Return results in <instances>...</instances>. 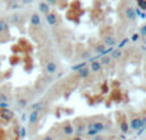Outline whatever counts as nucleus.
I'll return each instance as SVG.
<instances>
[{
  "label": "nucleus",
  "mask_w": 146,
  "mask_h": 140,
  "mask_svg": "<svg viewBox=\"0 0 146 140\" xmlns=\"http://www.w3.org/2000/svg\"><path fill=\"white\" fill-rule=\"evenodd\" d=\"M140 35H141V36H146V26H142V27L140 28Z\"/></svg>",
  "instance_id": "nucleus-24"
},
{
  "label": "nucleus",
  "mask_w": 146,
  "mask_h": 140,
  "mask_svg": "<svg viewBox=\"0 0 146 140\" xmlns=\"http://www.w3.org/2000/svg\"><path fill=\"white\" fill-rule=\"evenodd\" d=\"M21 126L10 108L0 107V140H21Z\"/></svg>",
  "instance_id": "nucleus-1"
},
{
  "label": "nucleus",
  "mask_w": 146,
  "mask_h": 140,
  "mask_svg": "<svg viewBox=\"0 0 146 140\" xmlns=\"http://www.w3.org/2000/svg\"><path fill=\"white\" fill-rule=\"evenodd\" d=\"M101 68H103V65L100 64V61H94V63H91V71L98 73L101 70Z\"/></svg>",
  "instance_id": "nucleus-14"
},
{
  "label": "nucleus",
  "mask_w": 146,
  "mask_h": 140,
  "mask_svg": "<svg viewBox=\"0 0 146 140\" xmlns=\"http://www.w3.org/2000/svg\"><path fill=\"white\" fill-rule=\"evenodd\" d=\"M121 130L123 131V133H127V131H128V125H127L126 121H122V124H121Z\"/></svg>",
  "instance_id": "nucleus-21"
},
{
  "label": "nucleus",
  "mask_w": 146,
  "mask_h": 140,
  "mask_svg": "<svg viewBox=\"0 0 146 140\" xmlns=\"http://www.w3.org/2000/svg\"><path fill=\"white\" fill-rule=\"evenodd\" d=\"M45 70L48 74H54V73H56V70H58V66H56V64L54 63V61H49L45 66Z\"/></svg>",
  "instance_id": "nucleus-7"
},
{
  "label": "nucleus",
  "mask_w": 146,
  "mask_h": 140,
  "mask_svg": "<svg viewBox=\"0 0 146 140\" xmlns=\"http://www.w3.org/2000/svg\"><path fill=\"white\" fill-rule=\"evenodd\" d=\"M122 55H123V52H122V50L121 48H114L113 50V52L110 54V59H114V60H118V59H121L122 58Z\"/></svg>",
  "instance_id": "nucleus-12"
},
{
  "label": "nucleus",
  "mask_w": 146,
  "mask_h": 140,
  "mask_svg": "<svg viewBox=\"0 0 146 140\" xmlns=\"http://www.w3.org/2000/svg\"><path fill=\"white\" fill-rule=\"evenodd\" d=\"M30 23H31V26L32 27H38V26L41 24V18H40V15L38 14H36V13H33L32 15H31V18H30Z\"/></svg>",
  "instance_id": "nucleus-6"
},
{
  "label": "nucleus",
  "mask_w": 146,
  "mask_h": 140,
  "mask_svg": "<svg viewBox=\"0 0 146 140\" xmlns=\"http://www.w3.org/2000/svg\"><path fill=\"white\" fill-rule=\"evenodd\" d=\"M90 73H91V70L85 66V68H82V69L78 70L77 74H78V77H80V78H83V79H85V78H88V77H90Z\"/></svg>",
  "instance_id": "nucleus-10"
},
{
  "label": "nucleus",
  "mask_w": 146,
  "mask_h": 140,
  "mask_svg": "<svg viewBox=\"0 0 146 140\" xmlns=\"http://www.w3.org/2000/svg\"><path fill=\"white\" fill-rule=\"evenodd\" d=\"M115 43H117V40L113 37V36H106V37L104 38V45L105 46H109V47H110V46H114Z\"/></svg>",
  "instance_id": "nucleus-11"
},
{
  "label": "nucleus",
  "mask_w": 146,
  "mask_h": 140,
  "mask_svg": "<svg viewBox=\"0 0 146 140\" xmlns=\"http://www.w3.org/2000/svg\"><path fill=\"white\" fill-rule=\"evenodd\" d=\"M44 140H55L53 138V136H45V138H44Z\"/></svg>",
  "instance_id": "nucleus-29"
},
{
  "label": "nucleus",
  "mask_w": 146,
  "mask_h": 140,
  "mask_svg": "<svg viewBox=\"0 0 146 140\" xmlns=\"http://www.w3.org/2000/svg\"><path fill=\"white\" fill-rule=\"evenodd\" d=\"M110 61H111V59H110V56H103V59H101V61H100V64L101 65H109L110 64Z\"/></svg>",
  "instance_id": "nucleus-17"
},
{
  "label": "nucleus",
  "mask_w": 146,
  "mask_h": 140,
  "mask_svg": "<svg viewBox=\"0 0 146 140\" xmlns=\"http://www.w3.org/2000/svg\"><path fill=\"white\" fill-rule=\"evenodd\" d=\"M94 140H103V138H101V136H98V135H95V139Z\"/></svg>",
  "instance_id": "nucleus-30"
},
{
  "label": "nucleus",
  "mask_w": 146,
  "mask_h": 140,
  "mask_svg": "<svg viewBox=\"0 0 146 140\" xmlns=\"http://www.w3.org/2000/svg\"><path fill=\"white\" fill-rule=\"evenodd\" d=\"M46 107V103L42 102V101H38V102H35L33 105H31V110H35V111H38V112H42Z\"/></svg>",
  "instance_id": "nucleus-5"
},
{
  "label": "nucleus",
  "mask_w": 146,
  "mask_h": 140,
  "mask_svg": "<svg viewBox=\"0 0 146 140\" xmlns=\"http://www.w3.org/2000/svg\"><path fill=\"white\" fill-rule=\"evenodd\" d=\"M63 133L66 134V135H72V134L74 133V129H73V126L71 124H68V125H66L63 128Z\"/></svg>",
  "instance_id": "nucleus-15"
},
{
  "label": "nucleus",
  "mask_w": 146,
  "mask_h": 140,
  "mask_svg": "<svg viewBox=\"0 0 146 140\" xmlns=\"http://www.w3.org/2000/svg\"><path fill=\"white\" fill-rule=\"evenodd\" d=\"M135 13H136V15H139V17H141V18H146V15H145V13L144 12H141V9H135Z\"/></svg>",
  "instance_id": "nucleus-22"
},
{
  "label": "nucleus",
  "mask_w": 146,
  "mask_h": 140,
  "mask_svg": "<svg viewBox=\"0 0 146 140\" xmlns=\"http://www.w3.org/2000/svg\"><path fill=\"white\" fill-rule=\"evenodd\" d=\"M139 38H140V36L137 35V33H135V35L132 36V41H133V42H136V41H139Z\"/></svg>",
  "instance_id": "nucleus-26"
},
{
  "label": "nucleus",
  "mask_w": 146,
  "mask_h": 140,
  "mask_svg": "<svg viewBox=\"0 0 146 140\" xmlns=\"http://www.w3.org/2000/svg\"><path fill=\"white\" fill-rule=\"evenodd\" d=\"M126 17H127V19L132 20V22L136 19V13H135L133 8H131V7L127 8V9H126Z\"/></svg>",
  "instance_id": "nucleus-8"
},
{
  "label": "nucleus",
  "mask_w": 146,
  "mask_h": 140,
  "mask_svg": "<svg viewBox=\"0 0 146 140\" xmlns=\"http://www.w3.org/2000/svg\"><path fill=\"white\" fill-rule=\"evenodd\" d=\"M38 117H40V112L32 110L31 113H30V117H28V124H30V125H35L36 121L38 120Z\"/></svg>",
  "instance_id": "nucleus-4"
},
{
  "label": "nucleus",
  "mask_w": 146,
  "mask_h": 140,
  "mask_svg": "<svg viewBox=\"0 0 146 140\" xmlns=\"http://www.w3.org/2000/svg\"><path fill=\"white\" fill-rule=\"evenodd\" d=\"M86 135L87 136H95V135H98V133L94 131V130H88V131H86Z\"/></svg>",
  "instance_id": "nucleus-23"
},
{
  "label": "nucleus",
  "mask_w": 146,
  "mask_h": 140,
  "mask_svg": "<svg viewBox=\"0 0 146 140\" xmlns=\"http://www.w3.org/2000/svg\"><path fill=\"white\" fill-rule=\"evenodd\" d=\"M104 50H105V45H104V43H99V45L96 46V50H95V51L99 54V55H100V54L103 52Z\"/></svg>",
  "instance_id": "nucleus-20"
},
{
  "label": "nucleus",
  "mask_w": 146,
  "mask_h": 140,
  "mask_svg": "<svg viewBox=\"0 0 146 140\" xmlns=\"http://www.w3.org/2000/svg\"><path fill=\"white\" fill-rule=\"evenodd\" d=\"M146 125V117L144 118H133L131 121V128L133 130H140V129H144V126Z\"/></svg>",
  "instance_id": "nucleus-3"
},
{
  "label": "nucleus",
  "mask_w": 146,
  "mask_h": 140,
  "mask_svg": "<svg viewBox=\"0 0 146 140\" xmlns=\"http://www.w3.org/2000/svg\"><path fill=\"white\" fill-rule=\"evenodd\" d=\"M73 140H82V139H81V138H80V136H77V138H74V139H73Z\"/></svg>",
  "instance_id": "nucleus-31"
},
{
  "label": "nucleus",
  "mask_w": 146,
  "mask_h": 140,
  "mask_svg": "<svg viewBox=\"0 0 146 140\" xmlns=\"http://www.w3.org/2000/svg\"><path fill=\"white\" fill-rule=\"evenodd\" d=\"M85 66H86V63L83 61V63H81V64H77V65H73V66H72V70H74V71H78L80 69L85 68Z\"/></svg>",
  "instance_id": "nucleus-19"
},
{
  "label": "nucleus",
  "mask_w": 146,
  "mask_h": 140,
  "mask_svg": "<svg viewBox=\"0 0 146 140\" xmlns=\"http://www.w3.org/2000/svg\"><path fill=\"white\" fill-rule=\"evenodd\" d=\"M85 130H86V126H85V125H78V126H77V129L74 130V133L77 134L78 136H80V135H82V134H85V133H86Z\"/></svg>",
  "instance_id": "nucleus-16"
},
{
  "label": "nucleus",
  "mask_w": 146,
  "mask_h": 140,
  "mask_svg": "<svg viewBox=\"0 0 146 140\" xmlns=\"http://www.w3.org/2000/svg\"><path fill=\"white\" fill-rule=\"evenodd\" d=\"M137 5H139V9L146 10V0H137Z\"/></svg>",
  "instance_id": "nucleus-18"
},
{
  "label": "nucleus",
  "mask_w": 146,
  "mask_h": 140,
  "mask_svg": "<svg viewBox=\"0 0 146 140\" xmlns=\"http://www.w3.org/2000/svg\"><path fill=\"white\" fill-rule=\"evenodd\" d=\"M127 42H128V38H124V40L122 41V42H121V43H119V45H118V48H122V47H123L124 45H126Z\"/></svg>",
  "instance_id": "nucleus-25"
},
{
  "label": "nucleus",
  "mask_w": 146,
  "mask_h": 140,
  "mask_svg": "<svg viewBox=\"0 0 146 140\" xmlns=\"http://www.w3.org/2000/svg\"><path fill=\"white\" fill-rule=\"evenodd\" d=\"M46 22L50 26H55L56 22H58V20H56V15L54 14V13H48V14H46Z\"/></svg>",
  "instance_id": "nucleus-9"
},
{
  "label": "nucleus",
  "mask_w": 146,
  "mask_h": 140,
  "mask_svg": "<svg viewBox=\"0 0 146 140\" xmlns=\"http://www.w3.org/2000/svg\"><path fill=\"white\" fill-rule=\"evenodd\" d=\"M38 9H40L41 13H45V14H48L49 10H50V7H49L48 3L42 1V3H40V5H38Z\"/></svg>",
  "instance_id": "nucleus-13"
},
{
  "label": "nucleus",
  "mask_w": 146,
  "mask_h": 140,
  "mask_svg": "<svg viewBox=\"0 0 146 140\" xmlns=\"http://www.w3.org/2000/svg\"><path fill=\"white\" fill-rule=\"evenodd\" d=\"M105 128L106 126L104 125L103 122H100V121H94V122L88 124V130H94V131H96L98 134L105 130Z\"/></svg>",
  "instance_id": "nucleus-2"
},
{
  "label": "nucleus",
  "mask_w": 146,
  "mask_h": 140,
  "mask_svg": "<svg viewBox=\"0 0 146 140\" xmlns=\"http://www.w3.org/2000/svg\"><path fill=\"white\" fill-rule=\"evenodd\" d=\"M82 58H83V59H86V58H87V59H90V54H88V52H83Z\"/></svg>",
  "instance_id": "nucleus-28"
},
{
  "label": "nucleus",
  "mask_w": 146,
  "mask_h": 140,
  "mask_svg": "<svg viewBox=\"0 0 146 140\" xmlns=\"http://www.w3.org/2000/svg\"><path fill=\"white\" fill-rule=\"evenodd\" d=\"M45 3H48L49 5H53V4H55V3H56V0H46Z\"/></svg>",
  "instance_id": "nucleus-27"
}]
</instances>
